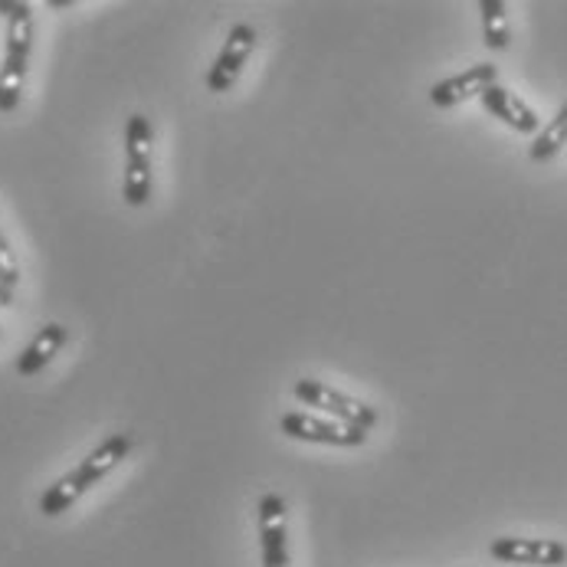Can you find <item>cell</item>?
<instances>
[{
	"label": "cell",
	"mask_w": 567,
	"mask_h": 567,
	"mask_svg": "<svg viewBox=\"0 0 567 567\" xmlns=\"http://www.w3.org/2000/svg\"><path fill=\"white\" fill-rule=\"evenodd\" d=\"M128 453H132V436H128V433H112L109 440H102V443L82 460L73 473H66L60 483H53V486L43 492L40 512H43L47 518L63 515V512H66L70 505H76L82 495L95 486V483H102Z\"/></svg>",
	"instance_id": "1"
},
{
	"label": "cell",
	"mask_w": 567,
	"mask_h": 567,
	"mask_svg": "<svg viewBox=\"0 0 567 567\" xmlns=\"http://www.w3.org/2000/svg\"><path fill=\"white\" fill-rule=\"evenodd\" d=\"M0 279L13 289L17 282H20V262H17V256H13V249L7 244V237H3V230H0Z\"/></svg>",
	"instance_id": "14"
},
{
	"label": "cell",
	"mask_w": 567,
	"mask_h": 567,
	"mask_svg": "<svg viewBox=\"0 0 567 567\" xmlns=\"http://www.w3.org/2000/svg\"><path fill=\"white\" fill-rule=\"evenodd\" d=\"M498 82V70L492 63H480V66H470L466 73H456L450 80H440L430 89V102L436 109H453L473 95H483L488 85Z\"/></svg>",
	"instance_id": "9"
},
{
	"label": "cell",
	"mask_w": 567,
	"mask_h": 567,
	"mask_svg": "<svg viewBox=\"0 0 567 567\" xmlns=\"http://www.w3.org/2000/svg\"><path fill=\"white\" fill-rule=\"evenodd\" d=\"M567 145V102L561 105V112L535 135V142H532V148H528V158L532 162H548V158H555L561 148Z\"/></svg>",
	"instance_id": "12"
},
{
	"label": "cell",
	"mask_w": 567,
	"mask_h": 567,
	"mask_svg": "<svg viewBox=\"0 0 567 567\" xmlns=\"http://www.w3.org/2000/svg\"><path fill=\"white\" fill-rule=\"evenodd\" d=\"M0 306H13V289L0 279Z\"/></svg>",
	"instance_id": "15"
},
{
	"label": "cell",
	"mask_w": 567,
	"mask_h": 567,
	"mask_svg": "<svg viewBox=\"0 0 567 567\" xmlns=\"http://www.w3.org/2000/svg\"><path fill=\"white\" fill-rule=\"evenodd\" d=\"M292 394L302 401L306 406L319 410L324 416L338 420V423H348V426H358V430H371L378 423V410L358 398H348L334 388H328L324 381H312V378H302L296 381Z\"/></svg>",
	"instance_id": "4"
},
{
	"label": "cell",
	"mask_w": 567,
	"mask_h": 567,
	"mask_svg": "<svg viewBox=\"0 0 567 567\" xmlns=\"http://www.w3.org/2000/svg\"><path fill=\"white\" fill-rule=\"evenodd\" d=\"M480 99H483L488 115L502 118L508 128H515V132H522V135H538V132H542V118L535 115V109H532L525 99H518L512 89H505V85L495 82V85H488Z\"/></svg>",
	"instance_id": "10"
},
{
	"label": "cell",
	"mask_w": 567,
	"mask_h": 567,
	"mask_svg": "<svg viewBox=\"0 0 567 567\" xmlns=\"http://www.w3.org/2000/svg\"><path fill=\"white\" fill-rule=\"evenodd\" d=\"M488 555L502 565L558 567L567 561V545L551 538H495Z\"/></svg>",
	"instance_id": "6"
},
{
	"label": "cell",
	"mask_w": 567,
	"mask_h": 567,
	"mask_svg": "<svg viewBox=\"0 0 567 567\" xmlns=\"http://www.w3.org/2000/svg\"><path fill=\"white\" fill-rule=\"evenodd\" d=\"M0 13L7 17V50L0 66V112H13L23 95L30 50H33V10L20 0H0Z\"/></svg>",
	"instance_id": "2"
},
{
	"label": "cell",
	"mask_w": 567,
	"mask_h": 567,
	"mask_svg": "<svg viewBox=\"0 0 567 567\" xmlns=\"http://www.w3.org/2000/svg\"><path fill=\"white\" fill-rule=\"evenodd\" d=\"M66 338H70V331L60 322L43 324V328L37 331V338L20 351V358H17V374H23V378L40 374V371L60 354V348L66 344Z\"/></svg>",
	"instance_id": "11"
},
{
	"label": "cell",
	"mask_w": 567,
	"mask_h": 567,
	"mask_svg": "<svg viewBox=\"0 0 567 567\" xmlns=\"http://www.w3.org/2000/svg\"><path fill=\"white\" fill-rule=\"evenodd\" d=\"M279 430L292 440H302V443H324V446H364L368 440V430H358V426H348V423H338V420H324L316 413H282L279 420Z\"/></svg>",
	"instance_id": "5"
},
{
	"label": "cell",
	"mask_w": 567,
	"mask_h": 567,
	"mask_svg": "<svg viewBox=\"0 0 567 567\" xmlns=\"http://www.w3.org/2000/svg\"><path fill=\"white\" fill-rule=\"evenodd\" d=\"M256 40H259V37H256V30H252L249 23H237V27L227 33V43H224L217 63L207 70V89H210V92H227V89H234V82H237L240 70L246 66L249 53L256 50Z\"/></svg>",
	"instance_id": "8"
},
{
	"label": "cell",
	"mask_w": 567,
	"mask_h": 567,
	"mask_svg": "<svg viewBox=\"0 0 567 567\" xmlns=\"http://www.w3.org/2000/svg\"><path fill=\"white\" fill-rule=\"evenodd\" d=\"M152 142L155 128L145 115H132L125 128V184L122 197L128 207H142L152 197Z\"/></svg>",
	"instance_id": "3"
},
{
	"label": "cell",
	"mask_w": 567,
	"mask_h": 567,
	"mask_svg": "<svg viewBox=\"0 0 567 567\" xmlns=\"http://www.w3.org/2000/svg\"><path fill=\"white\" fill-rule=\"evenodd\" d=\"M480 13H483V40H486L488 50H505L508 40H512L505 0H483Z\"/></svg>",
	"instance_id": "13"
},
{
	"label": "cell",
	"mask_w": 567,
	"mask_h": 567,
	"mask_svg": "<svg viewBox=\"0 0 567 567\" xmlns=\"http://www.w3.org/2000/svg\"><path fill=\"white\" fill-rule=\"evenodd\" d=\"M259 548H262V567H289L286 498L276 492H266L259 498Z\"/></svg>",
	"instance_id": "7"
}]
</instances>
